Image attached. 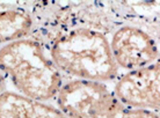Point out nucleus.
Segmentation results:
<instances>
[{"label": "nucleus", "instance_id": "nucleus-8", "mask_svg": "<svg viewBox=\"0 0 160 118\" xmlns=\"http://www.w3.org/2000/svg\"><path fill=\"white\" fill-rule=\"evenodd\" d=\"M89 118H160V114L125 106L112 93L96 104Z\"/></svg>", "mask_w": 160, "mask_h": 118}, {"label": "nucleus", "instance_id": "nucleus-6", "mask_svg": "<svg viewBox=\"0 0 160 118\" xmlns=\"http://www.w3.org/2000/svg\"><path fill=\"white\" fill-rule=\"evenodd\" d=\"M0 118H68L55 104L27 97L13 91L0 94Z\"/></svg>", "mask_w": 160, "mask_h": 118}, {"label": "nucleus", "instance_id": "nucleus-5", "mask_svg": "<svg viewBox=\"0 0 160 118\" xmlns=\"http://www.w3.org/2000/svg\"><path fill=\"white\" fill-rule=\"evenodd\" d=\"M112 93V85L79 79H66L55 106L68 118H89L96 104Z\"/></svg>", "mask_w": 160, "mask_h": 118}, {"label": "nucleus", "instance_id": "nucleus-10", "mask_svg": "<svg viewBox=\"0 0 160 118\" xmlns=\"http://www.w3.org/2000/svg\"><path fill=\"white\" fill-rule=\"evenodd\" d=\"M158 42H159V45H160V39H158Z\"/></svg>", "mask_w": 160, "mask_h": 118}, {"label": "nucleus", "instance_id": "nucleus-3", "mask_svg": "<svg viewBox=\"0 0 160 118\" xmlns=\"http://www.w3.org/2000/svg\"><path fill=\"white\" fill-rule=\"evenodd\" d=\"M109 44L121 73L135 71L160 60L158 39L143 28L118 24L112 32Z\"/></svg>", "mask_w": 160, "mask_h": 118}, {"label": "nucleus", "instance_id": "nucleus-4", "mask_svg": "<svg viewBox=\"0 0 160 118\" xmlns=\"http://www.w3.org/2000/svg\"><path fill=\"white\" fill-rule=\"evenodd\" d=\"M112 89L115 97L125 106L160 114V60L121 73L112 83Z\"/></svg>", "mask_w": 160, "mask_h": 118}, {"label": "nucleus", "instance_id": "nucleus-7", "mask_svg": "<svg viewBox=\"0 0 160 118\" xmlns=\"http://www.w3.org/2000/svg\"><path fill=\"white\" fill-rule=\"evenodd\" d=\"M34 29V17L24 8H0V47L29 37Z\"/></svg>", "mask_w": 160, "mask_h": 118}, {"label": "nucleus", "instance_id": "nucleus-9", "mask_svg": "<svg viewBox=\"0 0 160 118\" xmlns=\"http://www.w3.org/2000/svg\"><path fill=\"white\" fill-rule=\"evenodd\" d=\"M5 91H7V81H6L4 74L0 71V94L4 93Z\"/></svg>", "mask_w": 160, "mask_h": 118}, {"label": "nucleus", "instance_id": "nucleus-1", "mask_svg": "<svg viewBox=\"0 0 160 118\" xmlns=\"http://www.w3.org/2000/svg\"><path fill=\"white\" fill-rule=\"evenodd\" d=\"M48 52L65 78L112 85L121 74L110 50L109 37L96 28L65 30L52 41Z\"/></svg>", "mask_w": 160, "mask_h": 118}, {"label": "nucleus", "instance_id": "nucleus-2", "mask_svg": "<svg viewBox=\"0 0 160 118\" xmlns=\"http://www.w3.org/2000/svg\"><path fill=\"white\" fill-rule=\"evenodd\" d=\"M0 71L16 93L42 102L55 101L66 80L42 42L24 37L0 47Z\"/></svg>", "mask_w": 160, "mask_h": 118}]
</instances>
